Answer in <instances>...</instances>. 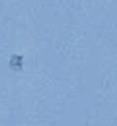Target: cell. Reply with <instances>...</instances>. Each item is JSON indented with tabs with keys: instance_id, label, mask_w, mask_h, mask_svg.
<instances>
[{
	"instance_id": "cell-1",
	"label": "cell",
	"mask_w": 117,
	"mask_h": 126,
	"mask_svg": "<svg viewBox=\"0 0 117 126\" xmlns=\"http://www.w3.org/2000/svg\"><path fill=\"white\" fill-rule=\"evenodd\" d=\"M22 66H23V56L22 54H12L10 56V68L18 72V70H22Z\"/></svg>"
}]
</instances>
